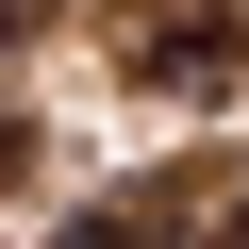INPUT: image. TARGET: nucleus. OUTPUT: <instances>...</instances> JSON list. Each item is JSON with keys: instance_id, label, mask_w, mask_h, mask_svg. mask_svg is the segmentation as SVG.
I'll return each instance as SVG.
<instances>
[{"instance_id": "nucleus-5", "label": "nucleus", "mask_w": 249, "mask_h": 249, "mask_svg": "<svg viewBox=\"0 0 249 249\" xmlns=\"http://www.w3.org/2000/svg\"><path fill=\"white\" fill-rule=\"evenodd\" d=\"M216 249H249V199H232V216H216Z\"/></svg>"}, {"instance_id": "nucleus-2", "label": "nucleus", "mask_w": 249, "mask_h": 249, "mask_svg": "<svg viewBox=\"0 0 249 249\" xmlns=\"http://www.w3.org/2000/svg\"><path fill=\"white\" fill-rule=\"evenodd\" d=\"M232 50H249V34L216 17V0H166V17H150V83H183V100H199V83H232Z\"/></svg>"}, {"instance_id": "nucleus-1", "label": "nucleus", "mask_w": 249, "mask_h": 249, "mask_svg": "<svg viewBox=\"0 0 249 249\" xmlns=\"http://www.w3.org/2000/svg\"><path fill=\"white\" fill-rule=\"evenodd\" d=\"M183 216H199V183H133V199H83L50 249H183Z\"/></svg>"}, {"instance_id": "nucleus-3", "label": "nucleus", "mask_w": 249, "mask_h": 249, "mask_svg": "<svg viewBox=\"0 0 249 249\" xmlns=\"http://www.w3.org/2000/svg\"><path fill=\"white\" fill-rule=\"evenodd\" d=\"M34 17H50V0H0V50H17V34H34Z\"/></svg>"}, {"instance_id": "nucleus-4", "label": "nucleus", "mask_w": 249, "mask_h": 249, "mask_svg": "<svg viewBox=\"0 0 249 249\" xmlns=\"http://www.w3.org/2000/svg\"><path fill=\"white\" fill-rule=\"evenodd\" d=\"M17 150H34V133H17V116H0V183H17Z\"/></svg>"}]
</instances>
